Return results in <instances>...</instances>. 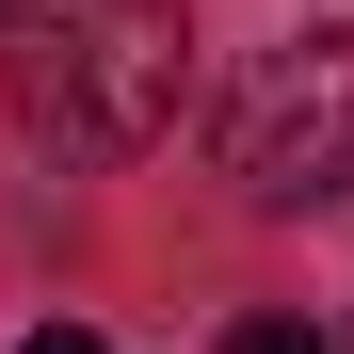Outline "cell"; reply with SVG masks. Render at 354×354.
Returning <instances> with one entry per match:
<instances>
[{
    "label": "cell",
    "instance_id": "cell-2",
    "mask_svg": "<svg viewBox=\"0 0 354 354\" xmlns=\"http://www.w3.org/2000/svg\"><path fill=\"white\" fill-rule=\"evenodd\" d=\"M225 177H242L258 209L354 194V48L338 32H290V48L242 65V97H225Z\"/></svg>",
    "mask_w": 354,
    "mask_h": 354
},
{
    "label": "cell",
    "instance_id": "cell-4",
    "mask_svg": "<svg viewBox=\"0 0 354 354\" xmlns=\"http://www.w3.org/2000/svg\"><path fill=\"white\" fill-rule=\"evenodd\" d=\"M17 354H97V338H81V322H32V338H17Z\"/></svg>",
    "mask_w": 354,
    "mask_h": 354
},
{
    "label": "cell",
    "instance_id": "cell-1",
    "mask_svg": "<svg viewBox=\"0 0 354 354\" xmlns=\"http://www.w3.org/2000/svg\"><path fill=\"white\" fill-rule=\"evenodd\" d=\"M194 81L177 0H17V129L65 161H145Z\"/></svg>",
    "mask_w": 354,
    "mask_h": 354
},
{
    "label": "cell",
    "instance_id": "cell-3",
    "mask_svg": "<svg viewBox=\"0 0 354 354\" xmlns=\"http://www.w3.org/2000/svg\"><path fill=\"white\" fill-rule=\"evenodd\" d=\"M225 354H338V338H306V322H225Z\"/></svg>",
    "mask_w": 354,
    "mask_h": 354
},
{
    "label": "cell",
    "instance_id": "cell-5",
    "mask_svg": "<svg viewBox=\"0 0 354 354\" xmlns=\"http://www.w3.org/2000/svg\"><path fill=\"white\" fill-rule=\"evenodd\" d=\"M0 17H17V0H0Z\"/></svg>",
    "mask_w": 354,
    "mask_h": 354
}]
</instances>
